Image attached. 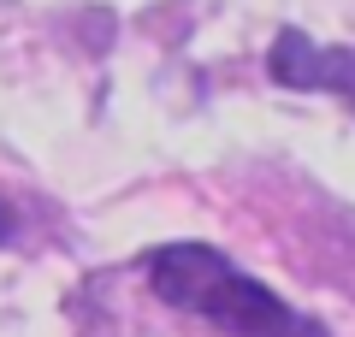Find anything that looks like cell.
<instances>
[{
	"label": "cell",
	"instance_id": "1",
	"mask_svg": "<svg viewBox=\"0 0 355 337\" xmlns=\"http://www.w3.org/2000/svg\"><path fill=\"white\" fill-rule=\"evenodd\" d=\"M142 278L166 308L207 320L219 337H331L326 320L291 308L214 243H160L142 254Z\"/></svg>",
	"mask_w": 355,
	"mask_h": 337
},
{
	"label": "cell",
	"instance_id": "3",
	"mask_svg": "<svg viewBox=\"0 0 355 337\" xmlns=\"http://www.w3.org/2000/svg\"><path fill=\"white\" fill-rule=\"evenodd\" d=\"M6 243H18V207L12 201H0V249H6Z\"/></svg>",
	"mask_w": 355,
	"mask_h": 337
},
{
	"label": "cell",
	"instance_id": "2",
	"mask_svg": "<svg viewBox=\"0 0 355 337\" xmlns=\"http://www.w3.org/2000/svg\"><path fill=\"white\" fill-rule=\"evenodd\" d=\"M266 77L296 95H338L355 112V48H326L308 30L284 24L266 48Z\"/></svg>",
	"mask_w": 355,
	"mask_h": 337
}]
</instances>
